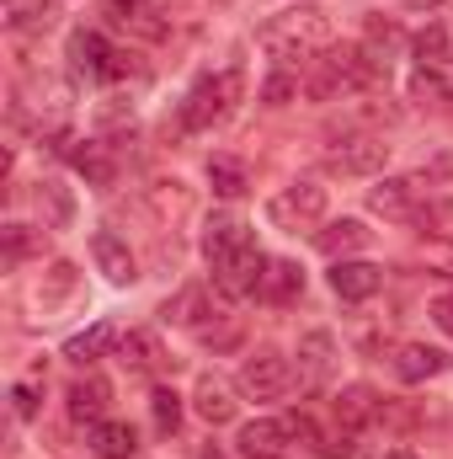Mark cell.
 Masks as SVG:
<instances>
[{
    "mask_svg": "<svg viewBox=\"0 0 453 459\" xmlns=\"http://www.w3.org/2000/svg\"><path fill=\"white\" fill-rule=\"evenodd\" d=\"M261 43L283 65H310L321 48H331V22L321 11H283L261 27Z\"/></svg>",
    "mask_w": 453,
    "mask_h": 459,
    "instance_id": "obj_1",
    "label": "cell"
},
{
    "mask_svg": "<svg viewBox=\"0 0 453 459\" xmlns=\"http://www.w3.org/2000/svg\"><path fill=\"white\" fill-rule=\"evenodd\" d=\"M235 97H240V75H235V70L209 75V81H198V86L187 91V102H182V123H187V128H214V123H225L229 117Z\"/></svg>",
    "mask_w": 453,
    "mask_h": 459,
    "instance_id": "obj_2",
    "label": "cell"
},
{
    "mask_svg": "<svg viewBox=\"0 0 453 459\" xmlns=\"http://www.w3.org/2000/svg\"><path fill=\"white\" fill-rule=\"evenodd\" d=\"M267 220L278 230H310L326 220V187L321 182H288L283 193H272V204H267Z\"/></svg>",
    "mask_w": 453,
    "mask_h": 459,
    "instance_id": "obj_3",
    "label": "cell"
},
{
    "mask_svg": "<svg viewBox=\"0 0 453 459\" xmlns=\"http://www.w3.org/2000/svg\"><path fill=\"white\" fill-rule=\"evenodd\" d=\"M240 390H245L251 401H283V395L294 390V368H288V358H283V352H256V358H245V368H240Z\"/></svg>",
    "mask_w": 453,
    "mask_h": 459,
    "instance_id": "obj_4",
    "label": "cell"
},
{
    "mask_svg": "<svg viewBox=\"0 0 453 459\" xmlns=\"http://www.w3.org/2000/svg\"><path fill=\"white\" fill-rule=\"evenodd\" d=\"M384 160H389V144L373 134H346L326 150V166L341 177H373V171H384Z\"/></svg>",
    "mask_w": 453,
    "mask_h": 459,
    "instance_id": "obj_5",
    "label": "cell"
},
{
    "mask_svg": "<svg viewBox=\"0 0 453 459\" xmlns=\"http://www.w3.org/2000/svg\"><path fill=\"white\" fill-rule=\"evenodd\" d=\"M261 278H267V256H261L256 246L214 267V283H219V294H229V299H251V294H261Z\"/></svg>",
    "mask_w": 453,
    "mask_h": 459,
    "instance_id": "obj_6",
    "label": "cell"
},
{
    "mask_svg": "<svg viewBox=\"0 0 453 459\" xmlns=\"http://www.w3.org/2000/svg\"><path fill=\"white\" fill-rule=\"evenodd\" d=\"M70 65H75L81 75H123V70H128L123 54H117L102 32H91V27H81V32L70 38Z\"/></svg>",
    "mask_w": 453,
    "mask_h": 459,
    "instance_id": "obj_7",
    "label": "cell"
},
{
    "mask_svg": "<svg viewBox=\"0 0 453 459\" xmlns=\"http://www.w3.org/2000/svg\"><path fill=\"white\" fill-rule=\"evenodd\" d=\"M256 240H251V230H245V220H235V214H214L209 225H203V256L219 267V262H229V256H240V251H251Z\"/></svg>",
    "mask_w": 453,
    "mask_h": 459,
    "instance_id": "obj_8",
    "label": "cell"
},
{
    "mask_svg": "<svg viewBox=\"0 0 453 459\" xmlns=\"http://www.w3.org/2000/svg\"><path fill=\"white\" fill-rule=\"evenodd\" d=\"M331 289H337V299H346V305H363V299H373V294L384 289V267H373V262H346V256H341L337 267H331Z\"/></svg>",
    "mask_w": 453,
    "mask_h": 459,
    "instance_id": "obj_9",
    "label": "cell"
},
{
    "mask_svg": "<svg viewBox=\"0 0 453 459\" xmlns=\"http://www.w3.org/2000/svg\"><path fill=\"white\" fill-rule=\"evenodd\" d=\"M192 406H198V417H203L209 428H225V422H235V411H240L235 385H229V379H219V374H203V379H198Z\"/></svg>",
    "mask_w": 453,
    "mask_h": 459,
    "instance_id": "obj_10",
    "label": "cell"
},
{
    "mask_svg": "<svg viewBox=\"0 0 453 459\" xmlns=\"http://www.w3.org/2000/svg\"><path fill=\"white\" fill-rule=\"evenodd\" d=\"M449 352L443 347H427V342H406L395 352V374L406 379V385H422V379H438V374H449Z\"/></svg>",
    "mask_w": 453,
    "mask_h": 459,
    "instance_id": "obj_11",
    "label": "cell"
},
{
    "mask_svg": "<svg viewBox=\"0 0 453 459\" xmlns=\"http://www.w3.org/2000/svg\"><path fill=\"white\" fill-rule=\"evenodd\" d=\"M91 256H97V267L107 273V283H133L139 278V267H133V251H128V240H117L113 230H97L91 235Z\"/></svg>",
    "mask_w": 453,
    "mask_h": 459,
    "instance_id": "obj_12",
    "label": "cell"
},
{
    "mask_svg": "<svg viewBox=\"0 0 453 459\" xmlns=\"http://www.w3.org/2000/svg\"><path fill=\"white\" fill-rule=\"evenodd\" d=\"M299 374H304L310 385H326V379L337 374V337H331V332H310V337L299 342Z\"/></svg>",
    "mask_w": 453,
    "mask_h": 459,
    "instance_id": "obj_13",
    "label": "cell"
},
{
    "mask_svg": "<svg viewBox=\"0 0 453 459\" xmlns=\"http://www.w3.org/2000/svg\"><path fill=\"white\" fill-rule=\"evenodd\" d=\"M337 417H341V428L384 422V401H379V390H368V385H346L337 395Z\"/></svg>",
    "mask_w": 453,
    "mask_h": 459,
    "instance_id": "obj_14",
    "label": "cell"
},
{
    "mask_svg": "<svg viewBox=\"0 0 453 459\" xmlns=\"http://www.w3.org/2000/svg\"><path fill=\"white\" fill-rule=\"evenodd\" d=\"M368 204H373V214H384V220H411V214H416V182L384 177V182L368 193Z\"/></svg>",
    "mask_w": 453,
    "mask_h": 459,
    "instance_id": "obj_15",
    "label": "cell"
},
{
    "mask_svg": "<svg viewBox=\"0 0 453 459\" xmlns=\"http://www.w3.org/2000/svg\"><path fill=\"white\" fill-rule=\"evenodd\" d=\"M283 449H288L283 422H245L240 428V455L245 459H283Z\"/></svg>",
    "mask_w": 453,
    "mask_h": 459,
    "instance_id": "obj_16",
    "label": "cell"
},
{
    "mask_svg": "<svg viewBox=\"0 0 453 459\" xmlns=\"http://www.w3.org/2000/svg\"><path fill=\"white\" fill-rule=\"evenodd\" d=\"M91 449H97V459H133L139 455V433L128 422H117V417H102L91 428Z\"/></svg>",
    "mask_w": 453,
    "mask_h": 459,
    "instance_id": "obj_17",
    "label": "cell"
},
{
    "mask_svg": "<svg viewBox=\"0 0 453 459\" xmlns=\"http://www.w3.org/2000/svg\"><path fill=\"white\" fill-rule=\"evenodd\" d=\"M107 401H113V390H107V379H75L70 385V411L81 417V422H102V411H107Z\"/></svg>",
    "mask_w": 453,
    "mask_h": 459,
    "instance_id": "obj_18",
    "label": "cell"
},
{
    "mask_svg": "<svg viewBox=\"0 0 453 459\" xmlns=\"http://www.w3.org/2000/svg\"><path fill=\"white\" fill-rule=\"evenodd\" d=\"M315 246H321V251H326V256H352V251H363V246H368V230L357 225V220H331V225L321 230V235H315Z\"/></svg>",
    "mask_w": 453,
    "mask_h": 459,
    "instance_id": "obj_19",
    "label": "cell"
},
{
    "mask_svg": "<svg viewBox=\"0 0 453 459\" xmlns=\"http://www.w3.org/2000/svg\"><path fill=\"white\" fill-rule=\"evenodd\" d=\"M299 294H304V273H299L294 262H267L261 299H272V305H288V299H299Z\"/></svg>",
    "mask_w": 453,
    "mask_h": 459,
    "instance_id": "obj_20",
    "label": "cell"
},
{
    "mask_svg": "<svg viewBox=\"0 0 453 459\" xmlns=\"http://www.w3.org/2000/svg\"><path fill=\"white\" fill-rule=\"evenodd\" d=\"M209 187H214L219 198H245L251 177H245V166H240L235 155H214V160H209Z\"/></svg>",
    "mask_w": 453,
    "mask_h": 459,
    "instance_id": "obj_21",
    "label": "cell"
},
{
    "mask_svg": "<svg viewBox=\"0 0 453 459\" xmlns=\"http://www.w3.org/2000/svg\"><path fill=\"white\" fill-rule=\"evenodd\" d=\"M5 22L16 32H43L54 22V0H5Z\"/></svg>",
    "mask_w": 453,
    "mask_h": 459,
    "instance_id": "obj_22",
    "label": "cell"
},
{
    "mask_svg": "<svg viewBox=\"0 0 453 459\" xmlns=\"http://www.w3.org/2000/svg\"><path fill=\"white\" fill-rule=\"evenodd\" d=\"M0 246H5V262L16 267V262H27V256H38V251H43V230L5 225V230H0Z\"/></svg>",
    "mask_w": 453,
    "mask_h": 459,
    "instance_id": "obj_23",
    "label": "cell"
},
{
    "mask_svg": "<svg viewBox=\"0 0 453 459\" xmlns=\"http://www.w3.org/2000/svg\"><path fill=\"white\" fill-rule=\"evenodd\" d=\"M38 209L48 214V225L54 230H64L70 220H75V204H70V193H64L59 182H43V187H38Z\"/></svg>",
    "mask_w": 453,
    "mask_h": 459,
    "instance_id": "obj_24",
    "label": "cell"
},
{
    "mask_svg": "<svg viewBox=\"0 0 453 459\" xmlns=\"http://www.w3.org/2000/svg\"><path fill=\"white\" fill-rule=\"evenodd\" d=\"M107 347H113V326H91V332H81V337H70V342H64V358L91 363V358H102Z\"/></svg>",
    "mask_w": 453,
    "mask_h": 459,
    "instance_id": "obj_25",
    "label": "cell"
},
{
    "mask_svg": "<svg viewBox=\"0 0 453 459\" xmlns=\"http://www.w3.org/2000/svg\"><path fill=\"white\" fill-rule=\"evenodd\" d=\"M70 160H75V166H81V171H86V177H91L97 187H107V182H113V160L102 155V144H86V150H70Z\"/></svg>",
    "mask_w": 453,
    "mask_h": 459,
    "instance_id": "obj_26",
    "label": "cell"
},
{
    "mask_svg": "<svg viewBox=\"0 0 453 459\" xmlns=\"http://www.w3.org/2000/svg\"><path fill=\"white\" fill-rule=\"evenodd\" d=\"M150 411H155V428L160 433H176L182 428V395L176 390H155L150 395Z\"/></svg>",
    "mask_w": 453,
    "mask_h": 459,
    "instance_id": "obj_27",
    "label": "cell"
},
{
    "mask_svg": "<svg viewBox=\"0 0 453 459\" xmlns=\"http://www.w3.org/2000/svg\"><path fill=\"white\" fill-rule=\"evenodd\" d=\"M123 363H128V368H155V363H160V347H155V337L128 332V337H123Z\"/></svg>",
    "mask_w": 453,
    "mask_h": 459,
    "instance_id": "obj_28",
    "label": "cell"
},
{
    "mask_svg": "<svg viewBox=\"0 0 453 459\" xmlns=\"http://www.w3.org/2000/svg\"><path fill=\"white\" fill-rule=\"evenodd\" d=\"M150 198H155L160 214H187V187H182V182H155Z\"/></svg>",
    "mask_w": 453,
    "mask_h": 459,
    "instance_id": "obj_29",
    "label": "cell"
},
{
    "mask_svg": "<svg viewBox=\"0 0 453 459\" xmlns=\"http://www.w3.org/2000/svg\"><path fill=\"white\" fill-rule=\"evenodd\" d=\"M443 48H449L443 27H427V32L416 38V59H422V65H443Z\"/></svg>",
    "mask_w": 453,
    "mask_h": 459,
    "instance_id": "obj_30",
    "label": "cell"
},
{
    "mask_svg": "<svg viewBox=\"0 0 453 459\" xmlns=\"http://www.w3.org/2000/svg\"><path fill=\"white\" fill-rule=\"evenodd\" d=\"M288 97H299V81H294V75H272V81L261 86V102H267V108H288Z\"/></svg>",
    "mask_w": 453,
    "mask_h": 459,
    "instance_id": "obj_31",
    "label": "cell"
},
{
    "mask_svg": "<svg viewBox=\"0 0 453 459\" xmlns=\"http://www.w3.org/2000/svg\"><path fill=\"white\" fill-rule=\"evenodd\" d=\"M11 395H16V417H38V385L32 379H21Z\"/></svg>",
    "mask_w": 453,
    "mask_h": 459,
    "instance_id": "obj_32",
    "label": "cell"
},
{
    "mask_svg": "<svg viewBox=\"0 0 453 459\" xmlns=\"http://www.w3.org/2000/svg\"><path fill=\"white\" fill-rule=\"evenodd\" d=\"M107 11H117L128 22V16H144V0H107Z\"/></svg>",
    "mask_w": 453,
    "mask_h": 459,
    "instance_id": "obj_33",
    "label": "cell"
},
{
    "mask_svg": "<svg viewBox=\"0 0 453 459\" xmlns=\"http://www.w3.org/2000/svg\"><path fill=\"white\" fill-rule=\"evenodd\" d=\"M432 316H438V326L453 337V299H438V310H432Z\"/></svg>",
    "mask_w": 453,
    "mask_h": 459,
    "instance_id": "obj_34",
    "label": "cell"
},
{
    "mask_svg": "<svg viewBox=\"0 0 453 459\" xmlns=\"http://www.w3.org/2000/svg\"><path fill=\"white\" fill-rule=\"evenodd\" d=\"M432 262H438V267H449L443 278H453V251H432Z\"/></svg>",
    "mask_w": 453,
    "mask_h": 459,
    "instance_id": "obj_35",
    "label": "cell"
},
{
    "mask_svg": "<svg viewBox=\"0 0 453 459\" xmlns=\"http://www.w3.org/2000/svg\"><path fill=\"white\" fill-rule=\"evenodd\" d=\"M203 459H225V455H219V449H203Z\"/></svg>",
    "mask_w": 453,
    "mask_h": 459,
    "instance_id": "obj_36",
    "label": "cell"
},
{
    "mask_svg": "<svg viewBox=\"0 0 453 459\" xmlns=\"http://www.w3.org/2000/svg\"><path fill=\"white\" fill-rule=\"evenodd\" d=\"M389 459H416V455H406V449H400V455H389Z\"/></svg>",
    "mask_w": 453,
    "mask_h": 459,
    "instance_id": "obj_37",
    "label": "cell"
},
{
    "mask_svg": "<svg viewBox=\"0 0 453 459\" xmlns=\"http://www.w3.org/2000/svg\"><path fill=\"white\" fill-rule=\"evenodd\" d=\"M443 11H453V0H443Z\"/></svg>",
    "mask_w": 453,
    "mask_h": 459,
    "instance_id": "obj_38",
    "label": "cell"
}]
</instances>
